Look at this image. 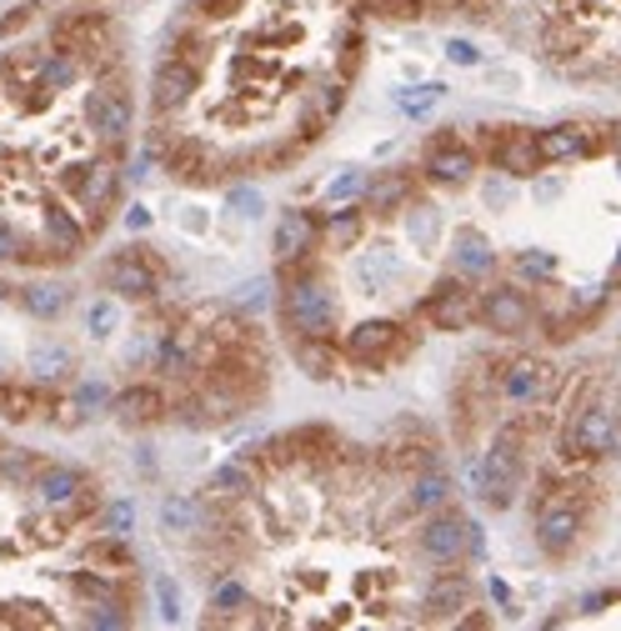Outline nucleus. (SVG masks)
<instances>
[{
    "instance_id": "nucleus-50",
    "label": "nucleus",
    "mask_w": 621,
    "mask_h": 631,
    "mask_svg": "<svg viewBox=\"0 0 621 631\" xmlns=\"http://www.w3.org/2000/svg\"><path fill=\"white\" fill-rule=\"evenodd\" d=\"M611 286H621V250H617V266H611V276H607Z\"/></svg>"
},
{
    "instance_id": "nucleus-38",
    "label": "nucleus",
    "mask_w": 621,
    "mask_h": 631,
    "mask_svg": "<svg viewBox=\"0 0 621 631\" xmlns=\"http://www.w3.org/2000/svg\"><path fill=\"white\" fill-rule=\"evenodd\" d=\"M321 116H341V110H346V81H336V76H331V81H321Z\"/></svg>"
},
{
    "instance_id": "nucleus-30",
    "label": "nucleus",
    "mask_w": 621,
    "mask_h": 631,
    "mask_svg": "<svg viewBox=\"0 0 621 631\" xmlns=\"http://www.w3.org/2000/svg\"><path fill=\"white\" fill-rule=\"evenodd\" d=\"M512 276H516V286H552L556 281V256L552 250H516Z\"/></svg>"
},
{
    "instance_id": "nucleus-3",
    "label": "nucleus",
    "mask_w": 621,
    "mask_h": 631,
    "mask_svg": "<svg viewBox=\"0 0 621 631\" xmlns=\"http://www.w3.org/2000/svg\"><path fill=\"white\" fill-rule=\"evenodd\" d=\"M165 276H171V266L156 256V246H126L100 261V286L116 291L120 301H156Z\"/></svg>"
},
{
    "instance_id": "nucleus-39",
    "label": "nucleus",
    "mask_w": 621,
    "mask_h": 631,
    "mask_svg": "<svg viewBox=\"0 0 621 631\" xmlns=\"http://www.w3.org/2000/svg\"><path fill=\"white\" fill-rule=\"evenodd\" d=\"M447 61H451V66H481L477 41H457V35H451V41H447Z\"/></svg>"
},
{
    "instance_id": "nucleus-43",
    "label": "nucleus",
    "mask_w": 621,
    "mask_h": 631,
    "mask_svg": "<svg viewBox=\"0 0 621 631\" xmlns=\"http://www.w3.org/2000/svg\"><path fill=\"white\" fill-rule=\"evenodd\" d=\"M110 327H116V306H110V301L90 306V331H100V336H106Z\"/></svg>"
},
{
    "instance_id": "nucleus-19",
    "label": "nucleus",
    "mask_w": 621,
    "mask_h": 631,
    "mask_svg": "<svg viewBox=\"0 0 621 631\" xmlns=\"http://www.w3.org/2000/svg\"><path fill=\"white\" fill-rule=\"evenodd\" d=\"M291 356H296V366L311 376V382H336L341 376V346H336V336H296L291 341Z\"/></svg>"
},
{
    "instance_id": "nucleus-33",
    "label": "nucleus",
    "mask_w": 621,
    "mask_h": 631,
    "mask_svg": "<svg viewBox=\"0 0 621 631\" xmlns=\"http://www.w3.org/2000/svg\"><path fill=\"white\" fill-rule=\"evenodd\" d=\"M396 100H401L406 116H431V110H437L441 100H447V86H441V81H426L421 90H401Z\"/></svg>"
},
{
    "instance_id": "nucleus-12",
    "label": "nucleus",
    "mask_w": 621,
    "mask_h": 631,
    "mask_svg": "<svg viewBox=\"0 0 621 631\" xmlns=\"http://www.w3.org/2000/svg\"><path fill=\"white\" fill-rule=\"evenodd\" d=\"M451 271L467 281H491L496 276V246L481 226H457L451 236Z\"/></svg>"
},
{
    "instance_id": "nucleus-34",
    "label": "nucleus",
    "mask_w": 621,
    "mask_h": 631,
    "mask_svg": "<svg viewBox=\"0 0 621 631\" xmlns=\"http://www.w3.org/2000/svg\"><path fill=\"white\" fill-rule=\"evenodd\" d=\"M361 191H366V171H356V165H346V171H341L336 181L326 185V201H331V206H351V201H356Z\"/></svg>"
},
{
    "instance_id": "nucleus-46",
    "label": "nucleus",
    "mask_w": 621,
    "mask_h": 631,
    "mask_svg": "<svg viewBox=\"0 0 621 631\" xmlns=\"http://www.w3.org/2000/svg\"><path fill=\"white\" fill-rule=\"evenodd\" d=\"M156 591H161V617L175 621V587L171 581H156Z\"/></svg>"
},
{
    "instance_id": "nucleus-5",
    "label": "nucleus",
    "mask_w": 621,
    "mask_h": 631,
    "mask_svg": "<svg viewBox=\"0 0 621 631\" xmlns=\"http://www.w3.org/2000/svg\"><path fill=\"white\" fill-rule=\"evenodd\" d=\"M467 542H471V522L457 512V506H437V512H426L421 526H416V556H421L426 566H461V556H467Z\"/></svg>"
},
{
    "instance_id": "nucleus-40",
    "label": "nucleus",
    "mask_w": 621,
    "mask_h": 631,
    "mask_svg": "<svg viewBox=\"0 0 621 631\" xmlns=\"http://www.w3.org/2000/svg\"><path fill=\"white\" fill-rule=\"evenodd\" d=\"M131 522H136V506H131V501H116V506L106 512V532H110V536H126V526H131Z\"/></svg>"
},
{
    "instance_id": "nucleus-25",
    "label": "nucleus",
    "mask_w": 621,
    "mask_h": 631,
    "mask_svg": "<svg viewBox=\"0 0 621 631\" xmlns=\"http://www.w3.org/2000/svg\"><path fill=\"white\" fill-rule=\"evenodd\" d=\"M45 240H51L55 250H61V256H66V261H76L81 250H86V226H81V216L76 211H66V206H51L45 211Z\"/></svg>"
},
{
    "instance_id": "nucleus-42",
    "label": "nucleus",
    "mask_w": 621,
    "mask_h": 631,
    "mask_svg": "<svg viewBox=\"0 0 621 631\" xmlns=\"http://www.w3.org/2000/svg\"><path fill=\"white\" fill-rule=\"evenodd\" d=\"M231 206H240V216H261V196H256V191H246V185H240V191H231Z\"/></svg>"
},
{
    "instance_id": "nucleus-1",
    "label": "nucleus",
    "mask_w": 621,
    "mask_h": 631,
    "mask_svg": "<svg viewBox=\"0 0 621 631\" xmlns=\"http://www.w3.org/2000/svg\"><path fill=\"white\" fill-rule=\"evenodd\" d=\"M276 311H281V327L296 336H336L341 321V296L326 286V276H311V281H286L276 296Z\"/></svg>"
},
{
    "instance_id": "nucleus-32",
    "label": "nucleus",
    "mask_w": 621,
    "mask_h": 631,
    "mask_svg": "<svg viewBox=\"0 0 621 631\" xmlns=\"http://www.w3.org/2000/svg\"><path fill=\"white\" fill-rule=\"evenodd\" d=\"M45 457H35V451H0V477L15 481V486H31L35 471H41Z\"/></svg>"
},
{
    "instance_id": "nucleus-26",
    "label": "nucleus",
    "mask_w": 621,
    "mask_h": 631,
    "mask_svg": "<svg viewBox=\"0 0 621 631\" xmlns=\"http://www.w3.org/2000/svg\"><path fill=\"white\" fill-rule=\"evenodd\" d=\"M356 276H361V286H371V291H392V286L406 281V261L396 250H371V256H361Z\"/></svg>"
},
{
    "instance_id": "nucleus-7",
    "label": "nucleus",
    "mask_w": 621,
    "mask_h": 631,
    "mask_svg": "<svg viewBox=\"0 0 621 631\" xmlns=\"http://www.w3.org/2000/svg\"><path fill=\"white\" fill-rule=\"evenodd\" d=\"M416 316H421L426 327H437V331H467L477 327V286L467 281V276H441L431 291L416 301Z\"/></svg>"
},
{
    "instance_id": "nucleus-10",
    "label": "nucleus",
    "mask_w": 621,
    "mask_h": 631,
    "mask_svg": "<svg viewBox=\"0 0 621 631\" xmlns=\"http://www.w3.org/2000/svg\"><path fill=\"white\" fill-rule=\"evenodd\" d=\"M61 191L76 196L81 211H110L120 196V175L110 161H81V165H66V171H61Z\"/></svg>"
},
{
    "instance_id": "nucleus-22",
    "label": "nucleus",
    "mask_w": 621,
    "mask_h": 631,
    "mask_svg": "<svg viewBox=\"0 0 621 631\" xmlns=\"http://www.w3.org/2000/svg\"><path fill=\"white\" fill-rule=\"evenodd\" d=\"M451 477L441 467H421V471H411L406 477V491H401V501L411 506V516H426V512H437V506H447L451 501Z\"/></svg>"
},
{
    "instance_id": "nucleus-9",
    "label": "nucleus",
    "mask_w": 621,
    "mask_h": 631,
    "mask_svg": "<svg viewBox=\"0 0 621 631\" xmlns=\"http://www.w3.org/2000/svg\"><path fill=\"white\" fill-rule=\"evenodd\" d=\"M477 165H481L477 151H471V141L457 131V126H441L421 151V171L441 185H467L471 175H477Z\"/></svg>"
},
{
    "instance_id": "nucleus-11",
    "label": "nucleus",
    "mask_w": 621,
    "mask_h": 631,
    "mask_svg": "<svg viewBox=\"0 0 621 631\" xmlns=\"http://www.w3.org/2000/svg\"><path fill=\"white\" fill-rule=\"evenodd\" d=\"M201 76H206V71L185 66L181 55L165 51L161 61H156V76H151V110H156L161 120L171 116V110H181L185 100H191V96L201 90Z\"/></svg>"
},
{
    "instance_id": "nucleus-49",
    "label": "nucleus",
    "mask_w": 621,
    "mask_h": 631,
    "mask_svg": "<svg viewBox=\"0 0 621 631\" xmlns=\"http://www.w3.org/2000/svg\"><path fill=\"white\" fill-rule=\"evenodd\" d=\"M486 587H491V597L502 601V607H512V587H506V581H502V577H491V581H486Z\"/></svg>"
},
{
    "instance_id": "nucleus-2",
    "label": "nucleus",
    "mask_w": 621,
    "mask_h": 631,
    "mask_svg": "<svg viewBox=\"0 0 621 631\" xmlns=\"http://www.w3.org/2000/svg\"><path fill=\"white\" fill-rule=\"evenodd\" d=\"M416 351V331L396 327V321H361L341 336V356L361 371H392Z\"/></svg>"
},
{
    "instance_id": "nucleus-47",
    "label": "nucleus",
    "mask_w": 621,
    "mask_h": 631,
    "mask_svg": "<svg viewBox=\"0 0 621 631\" xmlns=\"http://www.w3.org/2000/svg\"><path fill=\"white\" fill-rule=\"evenodd\" d=\"M536 181H542V175H536ZM561 196V175H546L542 185H536V201H556Z\"/></svg>"
},
{
    "instance_id": "nucleus-18",
    "label": "nucleus",
    "mask_w": 621,
    "mask_h": 631,
    "mask_svg": "<svg viewBox=\"0 0 621 631\" xmlns=\"http://www.w3.org/2000/svg\"><path fill=\"white\" fill-rule=\"evenodd\" d=\"M256 491H261V471H256L246 457L221 461V467L206 477V496H216V501H251Z\"/></svg>"
},
{
    "instance_id": "nucleus-37",
    "label": "nucleus",
    "mask_w": 621,
    "mask_h": 631,
    "mask_svg": "<svg viewBox=\"0 0 621 631\" xmlns=\"http://www.w3.org/2000/svg\"><path fill=\"white\" fill-rule=\"evenodd\" d=\"M21 301L31 306L35 316H61L66 311V291H55V286H31V291H21Z\"/></svg>"
},
{
    "instance_id": "nucleus-6",
    "label": "nucleus",
    "mask_w": 621,
    "mask_h": 631,
    "mask_svg": "<svg viewBox=\"0 0 621 631\" xmlns=\"http://www.w3.org/2000/svg\"><path fill=\"white\" fill-rule=\"evenodd\" d=\"M477 321L491 327L496 336H522L536 321V301H532V291L516 281H486L477 291Z\"/></svg>"
},
{
    "instance_id": "nucleus-29",
    "label": "nucleus",
    "mask_w": 621,
    "mask_h": 631,
    "mask_svg": "<svg viewBox=\"0 0 621 631\" xmlns=\"http://www.w3.org/2000/svg\"><path fill=\"white\" fill-rule=\"evenodd\" d=\"M251 607H256V597H251L246 587H240V581L231 577V571H226V577L211 581V621H231L236 611H251Z\"/></svg>"
},
{
    "instance_id": "nucleus-41",
    "label": "nucleus",
    "mask_w": 621,
    "mask_h": 631,
    "mask_svg": "<svg viewBox=\"0 0 621 631\" xmlns=\"http://www.w3.org/2000/svg\"><path fill=\"white\" fill-rule=\"evenodd\" d=\"M21 256V231L11 221H0V261H15Z\"/></svg>"
},
{
    "instance_id": "nucleus-24",
    "label": "nucleus",
    "mask_w": 621,
    "mask_h": 631,
    "mask_svg": "<svg viewBox=\"0 0 621 631\" xmlns=\"http://www.w3.org/2000/svg\"><path fill=\"white\" fill-rule=\"evenodd\" d=\"M536 156H542V165L581 161V126H577V120H561V126L536 131Z\"/></svg>"
},
{
    "instance_id": "nucleus-16",
    "label": "nucleus",
    "mask_w": 621,
    "mask_h": 631,
    "mask_svg": "<svg viewBox=\"0 0 621 631\" xmlns=\"http://www.w3.org/2000/svg\"><path fill=\"white\" fill-rule=\"evenodd\" d=\"M317 246H321V216L317 211L291 206L281 221H276V240H271L276 261H291V256H306V250H317Z\"/></svg>"
},
{
    "instance_id": "nucleus-15",
    "label": "nucleus",
    "mask_w": 621,
    "mask_h": 631,
    "mask_svg": "<svg viewBox=\"0 0 621 631\" xmlns=\"http://www.w3.org/2000/svg\"><path fill=\"white\" fill-rule=\"evenodd\" d=\"M382 471H396V477H411V471H421V467H437V441L431 436H416V426H401V436L396 441H386L382 451Z\"/></svg>"
},
{
    "instance_id": "nucleus-17",
    "label": "nucleus",
    "mask_w": 621,
    "mask_h": 631,
    "mask_svg": "<svg viewBox=\"0 0 621 631\" xmlns=\"http://www.w3.org/2000/svg\"><path fill=\"white\" fill-rule=\"evenodd\" d=\"M165 406H171V396H165V382H136V386H126V392L116 396L120 426H151V421H165Z\"/></svg>"
},
{
    "instance_id": "nucleus-8",
    "label": "nucleus",
    "mask_w": 621,
    "mask_h": 631,
    "mask_svg": "<svg viewBox=\"0 0 621 631\" xmlns=\"http://www.w3.org/2000/svg\"><path fill=\"white\" fill-rule=\"evenodd\" d=\"M556 396V366L542 356H506L502 382H496V402L526 411V406H546Z\"/></svg>"
},
{
    "instance_id": "nucleus-28",
    "label": "nucleus",
    "mask_w": 621,
    "mask_h": 631,
    "mask_svg": "<svg viewBox=\"0 0 621 631\" xmlns=\"http://www.w3.org/2000/svg\"><path fill=\"white\" fill-rule=\"evenodd\" d=\"M406 231H411L416 250H437L447 221H441V211L431 206V201H406Z\"/></svg>"
},
{
    "instance_id": "nucleus-36",
    "label": "nucleus",
    "mask_w": 621,
    "mask_h": 631,
    "mask_svg": "<svg viewBox=\"0 0 621 631\" xmlns=\"http://www.w3.org/2000/svg\"><path fill=\"white\" fill-rule=\"evenodd\" d=\"M90 562H96V566H136V556H131V546L120 542V536L106 532L96 546H90Z\"/></svg>"
},
{
    "instance_id": "nucleus-14",
    "label": "nucleus",
    "mask_w": 621,
    "mask_h": 631,
    "mask_svg": "<svg viewBox=\"0 0 621 631\" xmlns=\"http://www.w3.org/2000/svg\"><path fill=\"white\" fill-rule=\"evenodd\" d=\"M467 607H471V581L461 571H451V566H441L431 577V587L421 591V611L431 621H457Z\"/></svg>"
},
{
    "instance_id": "nucleus-23",
    "label": "nucleus",
    "mask_w": 621,
    "mask_h": 631,
    "mask_svg": "<svg viewBox=\"0 0 621 631\" xmlns=\"http://www.w3.org/2000/svg\"><path fill=\"white\" fill-rule=\"evenodd\" d=\"M81 486H86V477H81L76 467H66V461H41V471H35V481H31V491L45 506H66Z\"/></svg>"
},
{
    "instance_id": "nucleus-4",
    "label": "nucleus",
    "mask_w": 621,
    "mask_h": 631,
    "mask_svg": "<svg viewBox=\"0 0 621 631\" xmlns=\"http://www.w3.org/2000/svg\"><path fill=\"white\" fill-rule=\"evenodd\" d=\"M587 506L571 496H546L532 506V532H536V546H542L552 562H561V556L577 552L581 532H587Z\"/></svg>"
},
{
    "instance_id": "nucleus-20",
    "label": "nucleus",
    "mask_w": 621,
    "mask_h": 631,
    "mask_svg": "<svg viewBox=\"0 0 621 631\" xmlns=\"http://www.w3.org/2000/svg\"><path fill=\"white\" fill-rule=\"evenodd\" d=\"M406 201H411V175L406 171L376 175V181H366V191H361V211H366L371 221H386V216H396V211H406Z\"/></svg>"
},
{
    "instance_id": "nucleus-48",
    "label": "nucleus",
    "mask_w": 621,
    "mask_h": 631,
    "mask_svg": "<svg viewBox=\"0 0 621 631\" xmlns=\"http://www.w3.org/2000/svg\"><path fill=\"white\" fill-rule=\"evenodd\" d=\"M126 226H131V231H146V226H151V211H146V206H131V211H126Z\"/></svg>"
},
{
    "instance_id": "nucleus-21",
    "label": "nucleus",
    "mask_w": 621,
    "mask_h": 631,
    "mask_svg": "<svg viewBox=\"0 0 621 631\" xmlns=\"http://www.w3.org/2000/svg\"><path fill=\"white\" fill-rule=\"evenodd\" d=\"M366 226H371V216L361 211V201L356 206H331L326 216H321V250H336V256L341 250H356Z\"/></svg>"
},
{
    "instance_id": "nucleus-45",
    "label": "nucleus",
    "mask_w": 621,
    "mask_h": 631,
    "mask_svg": "<svg viewBox=\"0 0 621 631\" xmlns=\"http://www.w3.org/2000/svg\"><path fill=\"white\" fill-rule=\"evenodd\" d=\"M512 196H516V181H512V175H506V181H491V185H486V201H491V206H506Z\"/></svg>"
},
{
    "instance_id": "nucleus-27",
    "label": "nucleus",
    "mask_w": 621,
    "mask_h": 631,
    "mask_svg": "<svg viewBox=\"0 0 621 631\" xmlns=\"http://www.w3.org/2000/svg\"><path fill=\"white\" fill-rule=\"evenodd\" d=\"M161 526H165L171 536H201V526H206V501L165 496V506H161Z\"/></svg>"
},
{
    "instance_id": "nucleus-51",
    "label": "nucleus",
    "mask_w": 621,
    "mask_h": 631,
    "mask_svg": "<svg viewBox=\"0 0 621 631\" xmlns=\"http://www.w3.org/2000/svg\"><path fill=\"white\" fill-rule=\"evenodd\" d=\"M611 151L621 156V126H611Z\"/></svg>"
},
{
    "instance_id": "nucleus-35",
    "label": "nucleus",
    "mask_w": 621,
    "mask_h": 631,
    "mask_svg": "<svg viewBox=\"0 0 621 631\" xmlns=\"http://www.w3.org/2000/svg\"><path fill=\"white\" fill-rule=\"evenodd\" d=\"M236 11H240V0H191V6H185V21L211 25V21H231Z\"/></svg>"
},
{
    "instance_id": "nucleus-31",
    "label": "nucleus",
    "mask_w": 621,
    "mask_h": 631,
    "mask_svg": "<svg viewBox=\"0 0 621 631\" xmlns=\"http://www.w3.org/2000/svg\"><path fill=\"white\" fill-rule=\"evenodd\" d=\"M81 81V61L71 51H45V61H41V86H51V90H66V86H76Z\"/></svg>"
},
{
    "instance_id": "nucleus-44",
    "label": "nucleus",
    "mask_w": 621,
    "mask_h": 631,
    "mask_svg": "<svg viewBox=\"0 0 621 631\" xmlns=\"http://www.w3.org/2000/svg\"><path fill=\"white\" fill-rule=\"evenodd\" d=\"M76 406H86V411H90V406H106V386L81 382V386H76Z\"/></svg>"
},
{
    "instance_id": "nucleus-13",
    "label": "nucleus",
    "mask_w": 621,
    "mask_h": 631,
    "mask_svg": "<svg viewBox=\"0 0 621 631\" xmlns=\"http://www.w3.org/2000/svg\"><path fill=\"white\" fill-rule=\"evenodd\" d=\"M491 165L502 175H512V181H536V175L546 171L542 156H536V131L532 126H506L502 146H496V156H491Z\"/></svg>"
}]
</instances>
